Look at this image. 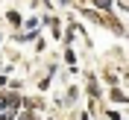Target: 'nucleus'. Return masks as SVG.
<instances>
[{
    "mask_svg": "<svg viewBox=\"0 0 129 120\" xmlns=\"http://www.w3.org/2000/svg\"><path fill=\"white\" fill-rule=\"evenodd\" d=\"M18 105H21V97H18V94H0V108L18 111Z\"/></svg>",
    "mask_w": 129,
    "mask_h": 120,
    "instance_id": "f257e3e1",
    "label": "nucleus"
},
{
    "mask_svg": "<svg viewBox=\"0 0 129 120\" xmlns=\"http://www.w3.org/2000/svg\"><path fill=\"white\" fill-rule=\"evenodd\" d=\"M18 111H12V108H0V120H15Z\"/></svg>",
    "mask_w": 129,
    "mask_h": 120,
    "instance_id": "f03ea898",
    "label": "nucleus"
}]
</instances>
